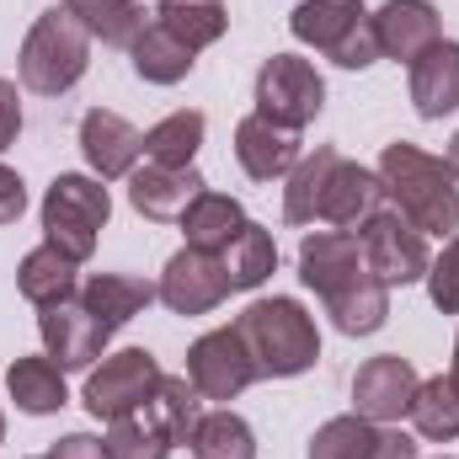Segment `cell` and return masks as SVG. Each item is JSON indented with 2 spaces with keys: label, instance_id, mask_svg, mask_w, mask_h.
I'll return each instance as SVG.
<instances>
[{
  "label": "cell",
  "instance_id": "6da1fadb",
  "mask_svg": "<svg viewBox=\"0 0 459 459\" xmlns=\"http://www.w3.org/2000/svg\"><path fill=\"white\" fill-rule=\"evenodd\" d=\"M379 182H385V198L395 204V214L422 235H455L459 230V182L438 155H428L406 139L385 144Z\"/></svg>",
  "mask_w": 459,
  "mask_h": 459
},
{
  "label": "cell",
  "instance_id": "7a4b0ae2",
  "mask_svg": "<svg viewBox=\"0 0 459 459\" xmlns=\"http://www.w3.org/2000/svg\"><path fill=\"white\" fill-rule=\"evenodd\" d=\"M235 332L256 363V379H294V374L316 368V358H321V332H316L310 310L299 299H283V294L251 299L240 310Z\"/></svg>",
  "mask_w": 459,
  "mask_h": 459
},
{
  "label": "cell",
  "instance_id": "3957f363",
  "mask_svg": "<svg viewBox=\"0 0 459 459\" xmlns=\"http://www.w3.org/2000/svg\"><path fill=\"white\" fill-rule=\"evenodd\" d=\"M86 65H91V32L65 5H54V11H43L32 22V32L22 43V59H16L22 86L32 97H65V91H75L81 75H86Z\"/></svg>",
  "mask_w": 459,
  "mask_h": 459
},
{
  "label": "cell",
  "instance_id": "277c9868",
  "mask_svg": "<svg viewBox=\"0 0 459 459\" xmlns=\"http://www.w3.org/2000/svg\"><path fill=\"white\" fill-rule=\"evenodd\" d=\"M113 220V198L102 187V177H81V171H65L48 182L43 193V240L59 246L70 262H91L97 251V235Z\"/></svg>",
  "mask_w": 459,
  "mask_h": 459
},
{
  "label": "cell",
  "instance_id": "5b68a950",
  "mask_svg": "<svg viewBox=\"0 0 459 459\" xmlns=\"http://www.w3.org/2000/svg\"><path fill=\"white\" fill-rule=\"evenodd\" d=\"M256 113L278 128H305L316 123L321 108H326V81L316 75L310 59H294V54H273L262 70H256Z\"/></svg>",
  "mask_w": 459,
  "mask_h": 459
},
{
  "label": "cell",
  "instance_id": "8992f818",
  "mask_svg": "<svg viewBox=\"0 0 459 459\" xmlns=\"http://www.w3.org/2000/svg\"><path fill=\"white\" fill-rule=\"evenodd\" d=\"M358 246H363V267H368L385 289H406V283L428 278V267H433L428 235L417 225H406L395 209H379L368 225L358 230Z\"/></svg>",
  "mask_w": 459,
  "mask_h": 459
},
{
  "label": "cell",
  "instance_id": "52a82bcc",
  "mask_svg": "<svg viewBox=\"0 0 459 459\" xmlns=\"http://www.w3.org/2000/svg\"><path fill=\"white\" fill-rule=\"evenodd\" d=\"M160 379H166V374H160L155 352H144V347H123V352H113V358H102V368L86 374L81 401H86V411H91L97 422H117L123 411H139V406L155 395Z\"/></svg>",
  "mask_w": 459,
  "mask_h": 459
},
{
  "label": "cell",
  "instance_id": "ba28073f",
  "mask_svg": "<svg viewBox=\"0 0 459 459\" xmlns=\"http://www.w3.org/2000/svg\"><path fill=\"white\" fill-rule=\"evenodd\" d=\"M155 294H160V305H166V310H177V316H209V310L230 294V278H225L220 251L182 246V251L166 262V273H160Z\"/></svg>",
  "mask_w": 459,
  "mask_h": 459
},
{
  "label": "cell",
  "instance_id": "9c48e42d",
  "mask_svg": "<svg viewBox=\"0 0 459 459\" xmlns=\"http://www.w3.org/2000/svg\"><path fill=\"white\" fill-rule=\"evenodd\" d=\"M187 379H193V390L204 401H235L256 379V363H251V352L240 342V332L220 326V332L198 337L187 347Z\"/></svg>",
  "mask_w": 459,
  "mask_h": 459
},
{
  "label": "cell",
  "instance_id": "30bf717a",
  "mask_svg": "<svg viewBox=\"0 0 459 459\" xmlns=\"http://www.w3.org/2000/svg\"><path fill=\"white\" fill-rule=\"evenodd\" d=\"M417 368H411V358H401V352H379V358H368L358 374H352V411L363 417V422H401L406 411H411V395H417Z\"/></svg>",
  "mask_w": 459,
  "mask_h": 459
},
{
  "label": "cell",
  "instance_id": "8fae6325",
  "mask_svg": "<svg viewBox=\"0 0 459 459\" xmlns=\"http://www.w3.org/2000/svg\"><path fill=\"white\" fill-rule=\"evenodd\" d=\"M38 337H43L48 358H54L65 374H75V368H91V363L102 358L113 326H108L97 310H86L81 294H75V299H65V305H54V310L38 316Z\"/></svg>",
  "mask_w": 459,
  "mask_h": 459
},
{
  "label": "cell",
  "instance_id": "7c38bea8",
  "mask_svg": "<svg viewBox=\"0 0 459 459\" xmlns=\"http://www.w3.org/2000/svg\"><path fill=\"white\" fill-rule=\"evenodd\" d=\"M299 278L305 289L321 294V305H332L337 294H347L358 278H368L363 267V246L352 230H316L299 240Z\"/></svg>",
  "mask_w": 459,
  "mask_h": 459
},
{
  "label": "cell",
  "instance_id": "4fadbf2b",
  "mask_svg": "<svg viewBox=\"0 0 459 459\" xmlns=\"http://www.w3.org/2000/svg\"><path fill=\"white\" fill-rule=\"evenodd\" d=\"M368 22H374V38H379V59H395V65H411L417 54H428L444 38V22H438L433 0H385Z\"/></svg>",
  "mask_w": 459,
  "mask_h": 459
},
{
  "label": "cell",
  "instance_id": "5bb4252c",
  "mask_svg": "<svg viewBox=\"0 0 459 459\" xmlns=\"http://www.w3.org/2000/svg\"><path fill=\"white\" fill-rule=\"evenodd\" d=\"M81 155L86 166L102 177V182H117V177H134L139 155H144V134L128 123V117L108 113V108H91L81 117Z\"/></svg>",
  "mask_w": 459,
  "mask_h": 459
},
{
  "label": "cell",
  "instance_id": "9a60e30c",
  "mask_svg": "<svg viewBox=\"0 0 459 459\" xmlns=\"http://www.w3.org/2000/svg\"><path fill=\"white\" fill-rule=\"evenodd\" d=\"M385 209V182L379 171L358 166V160H337L332 177H326V193H321V225L332 230H363L374 214Z\"/></svg>",
  "mask_w": 459,
  "mask_h": 459
},
{
  "label": "cell",
  "instance_id": "2e32d148",
  "mask_svg": "<svg viewBox=\"0 0 459 459\" xmlns=\"http://www.w3.org/2000/svg\"><path fill=\"white\" fill-rule=\"evenodd\" d=\"M209 182L198 177V166H134V177H128V204H134V214H144V220H155V225H166V220H182V209L204 193Z\"/></svg>",
  "mask_w": 459,
  "mask_h": 459
},
{
  "label": "cell",
  "instance_id": "e0dca14e",
  "mask_svg": "<svg viewBox=\"0 0 459 459\" xmlns=\"http://www.w3.org/2000/svg\"><path fill=\"white\" fill-rule=\"evenodd\" d=\"M299 134L294 128H278V123H267L262 113L240 117L235 123V160H240V171L251 177V182H273V177H289L294 166H299Z\"/></svg>",
  "mask_w": 459,
  "mask_h": 459
},
{
  "label": "cell",
  "instance_id": "ac0fdd59",
  "mask_svg": "<svg viewBox=\"0 0 459 459\" xmlns=\"http://www.w3.org/2000/svg\"><path fill=\"white\" fill-rule=\"evenodd\" d=\"M406 70H411V108H417V117L438 123V117H449L459 108V43L438 38Z\"/></svg>",
  "mask_w": 459,
  "mask_h": 459
},
{
  "label": "cell",
  "instance_id": "d6986e66",
  "mask_svg": "<svg viewBox=\"0 0 459 459\" xmlns=\"http://www.w3.org/2000/svg\"><path fill=\"white\" fill-rule=\"evenodd\" d=\"M75 267H81V262H70L59 246H48V240H43L38 251H27V256H22V267H16V289H22V299H27V305L54 310V305H65V299H75V294H81Z\"/></svg>",
  "mask_w": 459,
  "mask_h": 459
},
{
  "label": "cell",
  "instance_id": "ffe728a7",
  "mask_svg": "<svg viewBox=\"0 0 459 459\" xmlns=\"http://www.w3.org/2000/svg\"><path fill=\"white\" fill-rule=\"evenodd\" d=\"M220 262H225L230 289H235V294H251V289H262V283L278 273V240H273L267 225L246 220V225L235 230V240L220 251Z\"/></svg>",
  "mask_w": 459,
  "mask_h": 459
},
{
  "label": "cell",
  "instance_id": "44dd1931",
  "mask_svg": "<svg viewBox=\"0 0 459 459\" xmlns=\"http://www.w3.org/2000/svg\"><path fill=\"white\" fill-rule=\"evenodd\" d=\"M150 299H160V294H155V283H150V278H134V273H91V278L81 283V305H86V310H97L113 332L123 326V321L144 316V310H150Z\"/></svg>",
  "mask_w": 459,
  "mask_h": 459
},
{
  "label": "cell",
  "instance_id": "7402d4cb",
  "mask_svg": "<svg viewBox=\"0 0 459 459\" xmlns=\"http://www.w3.org/2000/svg\"><path fill=\"white\" fill-rule=\"evenodd\" d=\"M134 75L144 81V86H177V81H187L193 75V65H198V54L187 48V43H177L160 22H144V32L134 38Z\"/></svg>",
  "mask_w": 459,
  "mask_h": 459
},
{
  "label": "cell",
  "instance_id": "603a6c76",
  "mask_svg": "<svg viewBox=\"0 0 459 459\" xmlns=\"http://www.w3.org/2000/svg\"><path fill=\"white\" fill-rule=\"evenodd\" d=\"M5 390H11V401H16V411H27V417H48V411H59L65 401H70V390H65V368L43 352V358H16L11 368H5Z\"/></svg>",
  "mask_w": 459,
  "mask_h": 459
},
{
  "label": "cell",
  "instance_id": "cb8c5ba5",
  "mask_svg": "<svg viewBox=\"0 0 459 459\" xmlns=\"http://www.w3.org/2000/svg\"><path fill=\"white\" fill-rule=\"evenodd\" d=\"M363 16H368V11H363V0H299V5H294V16H289V32H294L305 48L332 54V48L342 43Z\"/></svg>",
  "mask_w": 459,
  "mask_h": 459
},
{
  "label": "cell",
  "instance_id": "d4e9b609",
  "mask_svg": "<svg viewBox=\"0 0 459 459\" xmlns=\"http://www.w3.org/2000/svg\"><path fill=\"white\" fill-rule=\"evenodd\" d=\"M108 459H171L177 449V438H171V428L160 422V411L144 401L139 411H123L117 422H108Z\"/></svg>",
  "mask_w": 459,
  "mask_h": 459
},
{
  "label": "cell",
  "instance_id": "484cf974",
  "mask_svg": "<svg viewBox=\"0 0 459 459\" xmlns=\"http://www.w3.org/2000/svg\"><path fill=\"white\" fill-rule=\"evenodd\" d=\"M240 225H246V209H240L230 193H214V187H204V193L182 209V235H187V246H198V251H225Z\"/></svg>",
  "mask_w": 459,
  "mask_h": 459
},
{
  "label": "cell",
  "instance_id": "4316f807",
  "mask_svg": "<svg viewBox=\"0 0 459 459\" xmlns=\"http://www.w3.org/2000/svg\"><path fill=\"white\" fill-rule=\"evenodd\" d=\"M150 16H155L177 43H187L193 54H204L209 43H220V38H225V27H230L225 0H160Z\"/></svg>",
  "mask_w": 459,
  "mask_h": 459
},
{
  "label": "cell",
  "instance_id": "83f0119b",
  "mask_svg": "<svg viewBox=\"0 0 459 459\" xmlns=\"http://www.w3.org/2000/svg\"><path fill=\"white\" fill-rule=\"evenodd\" d=\"M337 160H342V150H332V144H316L310 155H299V166L289 171V187H283V220L289 225L321 220V193H326V177Z\"/></svg>",
  "mask_w": 459,
  "mask_h": 459
},
{
  "label": "cell",
  "instance_id": "f1b7e54d",
  "mask_svg": "<svg viewBox=\"0 0 459 459\" xmlns=\"http://www.w3.org/2000/svg\"><path fill=\"white\" fill-rule=\"evenodd\" d=\"M65 11L102 48H134V38L144 32V5L139 0H65Z\"/></svg>",
  "mask_w": 459,
  "mask_h": 459
},
{
  "label": "cell",
  "instance_id": "f546056e",
  "mask_svg": "<svg viewBox=\"0 0 459 459\" xmlns=\"http://www.w3.org/2000/svg\"><path fill=\"white\" fill-rule=\"evenodd\" d=\"M406 417H411V428H417L428 444H449V438H459V385H455V374L422 379Z\"/></svg>",
  "mask_w": 459,
  "mask_h": 459
},
{
  "label": "cell",
  "instance_id": "4dcf8cb0",
  "mask_svg": "<svg viewBox=\"0 0 459 459\" xmlns=\"http://www.w3.org/2000/svg\"><path fill=\"white\" fill-rule=\"evenodd\" d=\"M326 316H332V326H337L342 337H368V332H379L385 316H390V289L368 273L363 283H352L347 294H337V299L326 305Z\"/></svg>",
  "mask_w": 459,
  "mask_h": 459
},
{
  "label": "cell",
  "instance_id": "1f68e13d",
  "mask_svg": "<svg viewBox=\"0 0 459 459\" xmlns=\"http://www.w3.org/2000/svg\"><path fill=\"white\" fill-rule=\"evenodd\" d=\"M204 128H209V117L193 113V108H182V113L160 117V123L144 134V155H150L155 166H193V155L204 150Z\"/></svg>",
  "mask_w": 459,
  "mask_h": 459
},
{
  "label": "cell",
  "instance_id": "d6a6232c",
  "mask_svg": "<svg viewBox=\"0 0 459 459\" xmlns=\"http://www.w3.org/2000/svg\"><path fill=\"white\" fill-rule=\"evenodd\" d=\"M187 449H193V459H256V433L235 411H204Z\"/></svg>",
  "mask_w": 459,
  "mask_h": 459
},
{
  "label": "cell",
  "instance_id": "836d02e7",
  "mask_svg": "<svg viewBox=\"0 0 459 459\" xmlns=\"http://www.w3.org/2000/svg\"><path fill=\"white\" fill-rule=\"evenodd\" d=\"M150 406L160 411V422L171 428V438H177V444H193V433H198V422H204V395L193 390V379H187V374H166V379L155 385Z\"/></svg>",
  "mask_w": 459,
  "mask_h": 459
},
{
  "label": "cell",
  "instance_id": "e575fe53",
  "mask_svg": "<svg viewBox=\"0 0 459 459\" xmlns=\"http://www.w3.org/2000/svg\"><path fill=\"white\" fill-rule=\"evenodd\" d=\"M379 444V428L363 422L358 411L352 417H332L326 428H316L310 438V459H368Z\"/></svg>",
  "mask_w": 459,
  "mask_h": 459
},
{
  "label": "cell",
  "instance_id": "d590c367",
  "mask_svg": "<svg viewBox=\"0 0 459 459\" xmlns=\"http://www.w3.org/2000/svg\"><path fill=\"white\" fill-rule=\"evenodd\" d=\"M428 299L444 316H459V230L449 235L444 256H433V267H428Z\"/></svg>",
  "mask_w": 459,
  "mask_h": 459
},
{
  "label": "cell",
  "instance_id": "8d00e7d4",
  "mask_svg": "<svg viewBox=\"0 0 459 459\" xmlns=\"http://www.w3.org/2000/svg\"><path fill=\"white\" fill-rule=\"evenodd\" d=\"M326 59H332V65H342V70H368V65L379 59V38H374V22L363 16V22L347 32V38L337 43V48H332V54H326Z\"/></svg>",
  "mask_w": 459,
  "mask_h": 459
},
{
  "label": "cell",
  "instance_id": "74e56055",
  "mask_svg": "<svg viewBox=\"0 0 459 459\" xmlns=\"http://www.w3.org/2000/svg\"><path fill=\"white\" fill-rule=\"evenodd\" d=\"M16 134H22V97H16V86L0 75V155L16 144Z\"/></svg>",
  "mask_w": 459,
  "mask_h": 459
},
{
  "label": "cell",
  "instance_id": "f35d334b",
  "mask_svg": "<svg viewBox=\"0 0 459 459\" xmlns=\"http://www.w3.org/2000/svg\"><path fill=\"white\" fill-rule=\"evenodd\" d=\"M27 214V187L11 166H0V225H16Z\"/></svg>",
  "mask_w": 459,
  "mask_h": 459
},
{
  "label": "cell",
  "instance_id": "ab89813d",
  "mask_svg": "<svg viewBox=\"0 0 459 459\" xmlns=\"http://www.w3.org/2000/svg\"><path fill=\"white\" fill-rule=\"evenodd\" d=\"M48 459H108V444L91 438V433H65V438L48 449Z\"/></svg>",
  "mask_w": 459,
  "mask_h": 459
},
{
  "label": "cell",
  "instance_id": "60d3db41",
  "mask_svg": "<svg viewBox=\"0 0 459 459\" xmlns=\"http://www.w3.org/2000/svg\"><path fill=\"white\" fill-rule=\"evenodd\" d=\"M368 459H417V444L406 433H379V444H374Z\"/></svg>",
  "mask_w": 459,
  "mask_h": 459
},
{
  "label": "cell",
  "instance_id": "b9f144b4",
  "mask_svg": "<svg viewBox=\"0 0 459 459\" xmlns=\"http://www.w3.org/2000/svg\"><path fill=\"white\" fill-rule=\"evenodd\" d=\"M444 166L455 171V182H459V134H455V139H449V155H444Z\"/></svg>",
  "mask_w": 459,
  "mask_h": 459
},
{
  "label": "cell",
  "instance_id": "7bdbcfd3",
  "mask_svg": "<svg viewBox=\"0 0 459 459\" xmlns=\"http://www.w3.org/2000/svg\"><path fill=\"white\" fill-rule=\"evenodd\" d=\"M449 374H455V385H459V337H455V363H449Z\"/></svg>",
  "mask_w": 459,
  "mask_h": 459
},
{
  "label": "cell",
  "instance_id": "ee69618b",
  "mask_svg": "<svg viewBox=\"0 0 459 459\" xmlns=\"http://www.w3.org/2000/svg\"><path fill=\"white\" fill-rule=\"evenodd\" d=\"M0 444H5V417H0Z\"/></svg>",
  "mask_w": 459,
  "mask_h": 459
},
{
  "label": "cell",
  "instance_id": "f6af8a7d",
  "mask_svg": "<svg viewBox=\"0 0 459 459\" xmlns=\"http://www.w3.org/2000/svg\"><path fill=\"white\" fill-rule=\"evenodd\" d=\"M43 459H48V455H43Z\"/></svg>",
  "mask_w": 459,
  "mask_h": 459
}]
</instances>
